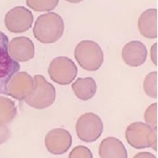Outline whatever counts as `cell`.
Instances as JSON below:
<instances>
[{"mask_svg": "<svg viewBox=\"0 0 158 158\" xmlns=\"http://www.w3.org/2000/svg\"><path fill=\"white\" fill-rule=\"evenodd\" d=\"M64 22L56 12H47L38 17L34 23V37L41 43H55L63 34Z\"/></svg>", "mask_w": 158, "mask_h": 158, "instance_id": "obj_1", "label": "cell"}, {"mask_svg": "<svg viewBox=\"0 0 158 158\" xmlns=\"http://www.w3.org/2000/svg\"><path fill=\"white\" fill-rule=\"evenodd\" d=\"M75 58L85 70L96 71L103 64L104 53L95 41L82 40L75 48Z\"/></svg>", "mask_w": 158, "mask_h": 158, "instance_id": "obj_2", "label": "cell"}, {"mask_svg": "<svg viewBox=\"0 0 158 158\" xmlns=\"http://www.w3.org/2000/svg\"><path fill=\"white\" fill-rule=\"evenodd\" d=\"M126 139L130 146L137 149L153 148L156 150V130L143 122L130 124L126 130Z\"/></svg>", "mask_w": 158, "mask_h": 158, "instance_id": "obj_3", "label": "cell"}, {"mask_svg": "<svg viewBox=\"0 0 158 158\" xmlns=\"http://www.w3.org/2000/svg\"><path fill=\"white\" fill-rule=\"evenodd\" d=\"M34 80L35 85L34 92L25 102L35 109L41 110L49 107L56 100V88L41 75H35Z\"/></svg>", "mask_w": 158, "mask_h": 158, "instance_id": "obj_4", "label": "cell"}, {"mask_svg": "<svg viewBox=\"0 0 158 158\" xmlns=\"http://www.w3.org/2000/svg\"><path fill=\"white\" fill-rule=\"evenodd\" d=\"M104 130L103 121L98 115L87 113L81 115L77 121L76 131L79 140L84 142H94Z\"/></svg>", "mask_w": 158, "mask_h": 158, "instance_id": "obj_5", "label": "cell"}, {"mask_svg": "<svg viewBox=\"0 0 158 158\" xmlns=\"http://www.w3.org/2000/svg\"><path fill=\"white\" fill-rule=\"evenodd\" d=\"M9 40L0 31V94L7 95L6 85L15 73L19 72V63L12 60L8 53Z\"/></svg>", "mask_w": 158, "mask_h": 158, "instance_id": "obj_6", "label": "cell"}, {"mask_svg": "<svg viewBox=\"0 0 158 158\" xmlns=\"http://www.w3.org/2000/svg\"><path fill=\"white\" fill-rule=\"evenodd\" d=\"M50 78L58 85L71 84L77 75V68L69 57L60 56L52 60L48 67Z\"/></svg>", "mask_w": 158, "mask_h": 158, "instance_id": "obj_7", "label": "cell"}, {"mask_svg": "<svg viewBox=\"0 0 158 158\" xmlns=\"http://www.w3.org/2000/svg\"><path fill=\"white\" fill-rule=\"evenodd\" d=\"M34 80L27 72H17L6 85V93L13 98L25 101L34 90Z\"/></svg>", "mask_w": 158, "mask_h": 158, "instance_id": "obj_8", "label": "cell"}, {"mask_svg": "<svg viewBox=\"0 0 158 158\" xmlns=\"http://www.w3.org/2000/svg\"><path fill=\"white\" fill-rule=\"evenodd\" d=\"M6 28L11 33H24L31 28L34 15L24 6H16L6 13L5 18Z\"/></svg>", "mask_w": 158, "mask_h": 158, "instance_id": "obj_9", "label": "cell"}, {"mask_svg": "<svg viewBox=\"0 0 158 158\" xmlns=\"http://www.w3.org/2000/svg\"><path fill=\"white\" fill-rule=\"evenodd\" d=\"M72 136L68 130L55 128L50 130L45 137V146L53 155H62L71 147Z\"/></svg>", "mask_w": 158, "mask_h": 158, "instance_id": "obj_10", "label": "cell"}, {"mask_svg": "<svg viewBox=\"0 0 158 158\" xmlns=\"http://www.w3.org/2000/svg\"><path fill=\"white\" fill-rule=\"evenodd\" d=\"M8 53L15 62H28L34 57V45L27 37H16L9 41Z\"/></svg>", "mask_w": 158, "mask_h": 158, "instance_id": "obj_11", "label": "cell"}, {"mask_svg": "<svg viewBox=\"0 0 158 158\" xmlns=\"http://www.w3.org/2000/svg\"><path fill=\"white\" fill-rule=\"evenodd\" d=\"M147 48L139 40H133L127 43L122 49V59L130 67H139L147 59Z\"/></svg>", "mask_w": 158, "mask_h": 158, "instance_id": "obj_12", "label": "cell"}, {"mask_svg": "<svg viewBox=\"0 0 158 158\" xmlns=\"http://www.w3.org/2000/svg\"><path fill=\"white\" fill-rule=\"evenodd\" d=\"M100 158H127V152L123 142L115 137L104 139L99 145Z\"/></svg>", "mask_w": 158, "mask_h": 158, "instance_id": "obj_13", "label": "cell"}, {"mask_svg": "<svg viewBox=\"0 0 158 158\" xmlns=\"http://www.w3.org/2000/svg\"><path fill=\"white\" fill-rule=\"evenodd\" d=\"M138 27L142 36L156 39L157 36V10L153 8L142 12L138 20Z\"/></svg>", "mask_w": 158, "mask_h": 158, "instance_id": "obj_14", "label": "cell"}, {"mask_svg": "<svg viewBox=\"0 0 158 158\" xmlns=\"http://www.w3.org/2000/svg\"><path fill=\"white\" fill-rule=\"evenodd\" d=\"M75 95L81 100H90L95 96L97 91V84L92 77L77 79L72 85Z\"/></svg>", "mask_w": 158, "mask_h": 158, "instance_id": "obj_15", "label": "cell"}, {"mask_svg": "<svg viewBox=\"0 0 158 158\" xmlns=\"http://www.w3.org/2000/svg\"><path fill=\"white\" fill-rule=\"evenodd\" d=\"M17 114L15 102L8 98L0 96V124L11 123Z\"/></svg>", "mask_w": 158, "mask_h": 158, "instance_id": "obj_16", "label": "cell"}, {"mask_svg": "<svg viewBox=\"0 0 158 158\" xmlns=\"http://www.w3.org/2000/svg\"><path fill=\"white\" fill-rule=\"evenodd\" d=\"M59 0H27V5L35 11H49L54 10Z\"/></svg>", "mask_w": 158, "mask_h": 158, "instance_id": "obj_17", "label": "cell"}, {"mask_svg": "<svg viewBox=\"0 0 158 158\" xmlns=\"http://www.w3.org/2000/svg\"><path fill=\"white\" fill-rule=\"evenodd\" d=\"M143 89L148 96L156 98L157 97V72L154 71L148 75L143 82Z\"/></svg>", "mask_w": 158, "mask_h": 158, "instance_id": "obj_18", "label": "cell"}, {"mask_svg": "<svg viewBox=\"0 0 158 158\" xmlns=\"http://www.w3.org/2000/svg\"><path fill=\"white\" fill-rule=\"evenodd\" d=\"M144 119L146 124L154 129H157V104L154 103L147 108L144 113Z\"/></svg>", "mask_w": 158, "mask_h": 158, "instance_id": "obj_19", "label": "cell"}, {"mask_svg": "<svg viewBox=\"0 0 158 158\" xmlns=\"http://www.w3.org/2000/svg\"><path fill=\"white\" fill-rule=\"evenodd\" d=\"M69 158H93L92 153L85 146H77L69 153Z\"/></svg>", "mask_w": 158, "mask_h": 158, "instance_id": "obj_20", "label": "cell"}, {"mask_svg": "<svg viewBox=\"0 0 158 158\" xmlns=\"http://www.w3.org/2000/svg\"><path fill=\"white\" fill-rule=\"evenodd\" d=\"M11 136L10 130L6 126V124H0V145L4 144L9 140Z\"/></svg>", "mask_w": 158, "mask_h": 158, "instance_id": "obj_21", "label": "cell"}, {"mask_svg": "<svg viewBox=\"0 0 158 158\" xmlns=\"http://www.w3.org/2000/svg\"><path fill=\"white\" fill-rule=\"evenodd\" d=\"M156 48L157 45L156 43H155L151 48V50H150V57H151V60L154 62L155 65L157 64V50H156Z\"/></svg>", "mask_w": 158, "mask_h": 158, "instance_id": "obj_22", "label": "cell"}, {"mask_svg": "<svg viewBox=\"0 0 158 158\" xmlns=\"http://www.w3.org/2000/svg\"><path fill=\"white\" fill-rule=\"evenodd\" d=\"M134 158H156L153 154L149 152H141L135 155Z\"/></svg>", "mask_w": 158, "mask_h": 158, "instance_id": "obj_23", "label": "cell"}, {"mask_svg": "<svg viewBox=\"0 0 158 158\" xmlns=\"http://www.w3.org/2000/svg\"><path fill=\"white\" fill-rule=\"evenodd\" d=\"M67 2H69V3H73V4H78L80 2L84 1V0H66Z\"/></svg>", "mask_w": 158, "mask_h": 158, "instance_id": "obj_24", "label": "cell"}]
</instances>
